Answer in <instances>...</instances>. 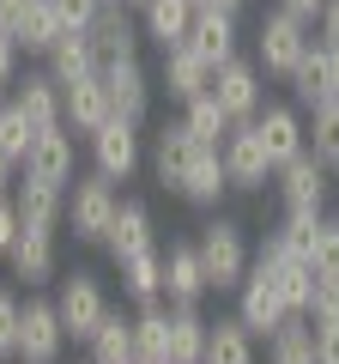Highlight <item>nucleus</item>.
<instances>
[{"label":"nucleus","mask_w":339,"mask_h":364,"mask_svg":"<svg viewBox=\"0 0 339 364\" xmlns=\"http://www.w3.org/2000/svg\"><path fill=\"white\" fill-rule=\"evenodd\" d=\"M61 116H67V128L73 134H85L91 140L97 128H104L116 109H109V91H104V79H79V85H61Z\"/></svg>","instance_id":"19"},{"label":"nucleus","mask_w":339,"mask_h":364,"mask_svg":"<svg viewBox=\"0 0 339 364\" xmlns=\"http://www.w3.org/2000/svg\"><path fill=\"white\" fill-rule=\"evenodd\" d=\"M182 128L194 134V146H212V152H218V146L230 140V128H236V122L218 109V97H212V91H200L194 104H182Z\"/></svg>","instance_id":"33"},{"label":"nucleus","mask_w":339,"mask_h":364,"mask_svg":"<svg viewBox=\"0 0 339 364\" xmlns=\"http://www.w3.org/2000/svg\"><path fill=\"white\" fill-rule=\"evenodd\" d=\"M18 316H25V304H18L13 291L0 286V364L18 358Z\"/></svg>","instance_id":"40"},{"label":"nucleus","mask_w":339,"mask_h":364,"mask_svg":"<svg viewBox=\"0 0 339 364\" xmlns=\"http://www.w3.org/2000/svg\"><path fill=\"white\" fill-rule=\"evenodd\" d=\"M104 249H109L116 261L140 255V249H157V231H152V207H145V200H121V207H116V225L104 231Z\"/></svg>","instance_id":"20"},{"label":"nucleus","mask_w":339,"mask_h":364,"mask_svg":"<svg viewBox=\"0 0 339 364\" xmlns=\"http://www.w3.org/2000/svg\"><path fill=\"white\" fill-rule=\"evenodd\" d=\"M55 316H61L67 340H91L97 322L109 316V298H104V279H97L91 267H73L61 279V291H55Z\"/></svg>","instance_id":"4"},{"label":"nucleus","mask_w":339,"mask_h":364,"mask_svg":"<svg viewBox=\"0 0 339 364\" xmlns=\"http://www.w3.org/2000/svg\"><path fill=\"white\" fill-rule=\"evenodd\" d=\"M236 322H243L255 340H273L279 328L291 322L285 298H279V279L267 267H248L243 273V286H236Z\"/></svg>","instance_id":"5"},{"label":"nucleus","mask_w":339,"mask_h":364,"mask_svg":"<svg viewBox=\"0 0 339 364\" xmlns=\"http://www.w3.org/2000/svg\"><path fill=\"white\" fill-rule=\"evenodd\" d=\"M85 37H91V49H97V61H140V13H128V6H116V0H109L104 13L91 18V25H85Z\"/></svg>","instance_id":"11"},{"label":"nucleus","mask_w":339,"mask_h":364,"mask_svg":"<svg viewBox=\"0 0 339 364\" xmlns=\"http://www.w3.org/2000/svg\"><path fill=\"white\" fill-rule=\"evenodd\" d=\"M67 352V328L55 316V298H25L18 316V358L13 364H61Z\"/></svg>","instance_id":"6"},{"label":"nucleus","mask_w":339,"mask_h":364,"mask_svg":"<svg viewBox=\"0 0 339 364\" xmlns=\"http://www.w3.org/2000/svg\"><path fill=\"white\" fill-rule=\"evenodd\" d=\"M194 249H200V267H206V291H236V286H243V273L255 267L248 237H243V225H236V219L200 225Z\"/></svg>","instance_id":"1"},{"label":"nucleus","mask_w":339,"mask_h":364,"mask_svg":"<svg viewBox=\"0 0 339 364\" xmlns=\"http://www.w3.org/2000/svg\"><path fill=\"white\" fill-rule=\"evenodd\" d=\"M309 25L303 18H291L285 6H273V13H261V31H255V67H261L267 79H291V67L309 55Z\"/></svg>","instance_id":"2"},{"label":"nucleus","mask_w":339,"mask_h":364,"mask_svg":"<svg viewBox=\"0 0 339 364\" xmlns=\"http://www.w3.org/2000/svg\"><path fill=\"white\" fill-rule=\"evenodd\" d=\"M116 207H121L116 182L91 170V176H73V182H67V219L61 225H73L79 243H104V231L116 225Z\"/></svg>","instance_id":"3"},{"label":"nucleus","mask_w":339,"mask_h":364,"mask_svg":"<svg viewBox=\"0 0 339 364\" xmlns=\"http://www.w3.org/2000/svg\"><path fill=\"white\" fill-rule=\"evenodd\" d=\"M315 25H321V43H339V0H327Z\"/></svg>","instance_id":"48"},{"label":"nucleus","mask_w":339,"mask_h":364,"mask_svg":"<svg viewBox=\"0 0 339 364\" xmlns=\"http://www.w3.org/2000/svg\"><path fill=\"white\" fill-rule=\"evenodd\" d=\"M279 6H285L291 18H303V25H315V18H321V6H327V0H279Z\"/></svg>","instance_id":"47"},{"label":"nucleus","mask_w":339,"mask_h":364,"mask_svg":"<svg viewBox=\"0 0 339 364\" xmlns=\"http://www.w3.org/2000/svg\"><path fill=\"white\" fill-rule=\"evenodd\" d=\"M61 37H67V25H61V13H55V0H30L25 25H18V49L25 55H49Z\"/></svg>","instance_id":"34"},{"label":"nucleus","mask_w":339,"mask_h":364,"mask_svg":"<svg viewBox=\"0 0 339 364\" xmlns=\"http://www.w3.org/2000/svg\"><path fill=\"white\" fill-rule=\"evenodd\" d=\"M194 6H200V0H194Z\"/></svg>","instance_id":"53"},{"label":"nucleus","mask_w":339,"mask_h":364,"mask_svg":"<svg viewBox=\"0 0 339 364\" xmlns=\"http://www.w3.org/2000/svg\"><path fill=\"white\" fill-rule=\"evenodd\" d=\"M85 364H140L133 358V316L109 310L104 322H97V334L85 340Z\"/></svg>","instance_id":"27"},{"label":"nucleus","mask_w":339,"mask_h":364,"mask_svg":"<svg viewBox=\"0 0 339 364\" xmlns=\"http://www.w3.org/2000/svg\"><path fill=\"white\" fill-rule=\"evenodd\" d=\"M194 0H145L140 6V31L157 43V49H176V43H188V25H194Z\"/></svg>","instance_id":"25"},{"label":"nucleus","mask_w":339,"mask_h":364,"mask_svg":"<svg viewBox=\"0 0 339 364\" xmlns=\"http://www.w3.org/2000/svg\"><path fill=\"white\" fill-rule=\"evenodd\" d=\"M43 61H49V79H55V85H79V79H97V73H104V61H97V49H91L85 31H67Z\"/></svg>","instance_id":"24"},{"label":"nucleus","mask_w":339,"mask_h":364,"mask_svg":"<svg viewBox=\"0 0 339 364\" xmlns=\"http://www.w3.org/2000/svg\"><path fill=\"white\" fill-rule=\"evenodd\" d=\"M255 134H261L267 164H273V170H285L291 158L309 152V128H303V109H297V104H261V116H255Z\"/></svg>","instance_id":"9"},{"label":"nucleus","mask_w":339,"mask_h":364,"mask_svg":"<svg viewBox=\"0 0 339 364\" xmlns=\"http://www.w3.org/2000/svg\"><path fill=\"white\" fill-rule=\"evenodd\" d=\"M13 109L18 116L30 122V134H49V128H61V85H55L49 79V67H43V73H25V79H13Z\"/></svg>","instance_id":"16"},{"label":"nucleus","mask_w":339,"mask_h":364,"mask_svg":"<svg viewBox=\"0 0 339 364\" xmlns=\"http://www.w3.org/2000/svg\"><path fill=\"white\" fill-rule=\"evenodd\" d=\"M18 55H25V49L0 31V85H13V79H18Z\"/></svg>","instance_id":"45"},{"label":"nucleus","mask_w":339,"mask_h":364,"mask_svg":"<svg viewBox=\"0 0 339 364\" xmlns=\"http://www.w3.org/2000/svg\"><path fill=\"white\" fill-rule=\"evenodd\" d=\"M6 267H13V279H25V286H49L55 267H61V255H55V231H30V225H18L13 249H6Z\"/></svg>","instance_id":"14"},{"label":"nucleus","mask_w":339,"mask_h":364,"mask_svg":"<svg viewBox=\"0 0 339 364\" xmlns=\"http://www.w3.org/2000/svg\"><path fill=\"white\" fill-rule=\"evenodd\" d=\"M303 128H309V158L327 170V176H339V97H327L321 109H309Z\"/></svg>","instance_id":"31"},{"label":"nucleus","mask_w":339,"mask_h":364,"mask_svg":"<svg viewBox=\"0 0 339 364\" xmlns=\"http://www.w3.org/2000/svg\"><path fill=\"white\" fill-rule=\"evenodd\" d=\"M224 188H230V176H224V158L212 152V146H200V158L188 164V176H182V188H176V195L194 200V207H218Z\"/></svg>","instance_id":"29"},{"label":"nucleus","mask_w":339,"mask_h":364,"mask_svg":"<svg viewBox=\"0 0 339 364\" xmlns=\"http://www.w3.org/2000/svg\"><path fill=\"white\" fill-rule=\"evenodd\" d=\"M309 267H315V279H339V219L333 213H321V225H315Z\"/></svg>","instance_id":"37"},{"label":"nucleus","mask_w":339,"mask_h":364,"mask_svg":"<svg viewBox=\"0 0 339 364\" xmlns=\"http://www.w3.org/2000/svg\"><path fill=\"white\" fill-rule=\"evenodd\" d=\"M206 316L200 304H170V364H200L206 358Z\"/></svg>","instance_id":"26"},{"label":"nucleus","mask_w":339,"mask_h":364,"mask_svg":"<svg viewBox=\"0 0 339 364\" xmlns=\"http://www.w3.org/2000/svg\"><path fill=\"white\" fill-rule=\"evenodd\" d=\"M13 170H18V164H13V158H6V152H0V188L13 182Z\"/></svg>","instance_id":"51"},{"label":"nucleus","mask_w":339,"mask_h":364,"mask_svg":"<svg viewBox=\"0 0 339 364\" xmlns=\"http://www.w3.org/2000/svg\"><path fill=\"white\" fill-rule=\"evenodd\" d=\"M261 67L255 61H243V55H236V61H224L218 73H212V97H218V109L230 122H255L261 116V104H267V85H261Z\"/></svg>","instance_id":"7"},{"label":"nucleus","mask_w":339,"mask_h":364,"mask_svg":"<svg viewBox=\"0 0 339 364\" xmlns=\"http://www.w3.org/2000/svg\"><path fill=\"white\" fill-rule=\"evenodd\" d=\"M194 158H200V146H194V134H188L182 122H164V128L152 134V176H157V188H170V195H176Z\"/></svg>","instance_id":"13"},{"label":"nucleus","mask_w":339,"mask_h":364,"mask_svg":"<svg viewBox=\"0 0 339 364\" xmlns=\"http://www.w3.org/2000/svg\"><path fill=\"white\" fill-rule=\"evenodd\" d=\"M273 188H279V200H285V213H321V200H327V170L303 152V158H291L285 170H273Z\"/></svg>","instance_id":"15"},{"label":"nucleus","mask_w":339,"mask_h":364,"mask_svg":"<svg viewBox=\"0 0 339 364\" xmlns=\"http://www.w3.org/2000/svg\"><path fill=\"white\" fill-rule=\"evenodd\" d=\"M218 158H224V176H230V188H267L273 182V164H267V146H261V134H255V122H236L230 128V140L218 146Z\"/></svg>","instance_id":"10"},{"label":"nucleus","mask_w":339,"mask_h":364,"mask_svg":"<svg viewBox=\"0 0 339 364\" xmlns=\"http://www.w3.org/2000/svg\"><path fill=\"white\" fill-rule=\"evenodd\" d=\"M104 6H109V0H55V13H61L67 31H85L97 13H104Z\"/></svg>","instance_id":"42"},{"label":"nucleus","mask_w":339,"mask_h":364,"mask_svg":"<svg viewBox=\"0 0 339 364\" xmlns=\"http://www.w3.org/2000/svg\"><path fill=\"white\" fill-rule=\"evenodd\" d=\"M133 358L140 364H170V310L145 304L133 316Z\"/></svg>","instance_id":"35"},{"label":"nucleus","mask_w":339,"mask_h":364,"mask_svg":"<svg viewBox=\"0 0 339 364\" xmlns=\"http://www.w3.org/2000/svg\"><path fill=\"white\" fill-rule=\"evenodd\" d=\"M116 6H133V13H140V6H145V0H116Z\"/></svg>","instance_id":"52"},{"label":"nucleus","mask_w":339,"mask_h":364,"mask_svg":"<svg viewBox=\"0 0 339 364\" xmlns=\"http://www.w3.org/2000/svg\"><path fill=\"white\" fill-rule=\"evenodd\" d=\"M188 49L200 55V67H206V73H218L224 61H236V18L206 13V6H200L194 25H188Z\"/></svg>","instance_id":"18"},{"label":"nucleus","mask_w":339,"mask_h":364,"mask_svg":"<svg viewBox=\"0 0 339 364\" xmlns=\"http://www.w3.org/2000/svg\"><path fill=\"white\" fill-rule=\"evenodd\" d=\"M321 55H327V91L339 97V43H321Z\"/></svg>","instance_id":"49"},{"label":"nucleus","mask_w":339,"mask_h":364,"mask_svg":"<svg viewBox=\"0 0 339 364\" xmlns=\"http://www.w3.org/2000/svg\"><path fill=\"white\" fill-rule=\"evenodd\" d=\"M13 237H18V207H13V195H0V255L13 249Z\"/></svg>","instance_id":"44"},{"label":"nucleus","mask_w":339,"mask_h":364,"mask_svg":"<svg viewBox=\"0 0 339 364\" xmlns=\"http://www.w3.org/2000/svg\"><path fill=\"white\" fill-rule=\"evenodd\" d=\"M267 364H315V322L291 316L273 340H267Z\"/></svg>","instance_id":"36"},{"label":"nucleus","mask_w":339,"mask_h":364,"mask_svg":"<svg viewBox=\"0 0 339 364\" xmlns=\"http://www.w3.org/2000/svg\"><path fill=\"white\" fill-rule=\"evenodd\" d=\"M116 267H121V291H128L140 310L164 298V249H140V255L116 261Z\"/></svg>","instance_id":"28"},{"label":"nucleus","mask_w":339,"mask_h":364,"mask_svg":"<svg viewBox=\"0 0 339 364\" xmlns=\"http://www.w3.org/2000/svg\"><path fill=\"white\" fill-rule=\"evenodd\" d=\"M25 176H37V182H55V188H67V182H73V128H67V122L30 140Z\"/></svg>","instance_id":"17"},{"label":"nucleus","mask_w":339,"mask_h":364,"mask_svg":"<svg viewBox=\"0 0 339 364\" xmlns=\"http://www.w3.org/2000/svg\"><path fill=\"white\" fill-rule=\"evenodd\" d=\"M157 85H164L176 104H194L200 91H212V73L200 67V55L188 49V43H176V49H164V61H157Z\"/></svg>","instance_id":"21"},{"label":"nucleus","mask_w":339,"mask_h":364,"mask_svg":"<svg viewBox=\"0 0 339 364\" xmlns=\"http://www.w3.org/2000/svg\"><path fill=\"white\" fill-rule=\"evenodd\" d=\"M327 97H333V91H327V55H321V43H309V55L291 67V104L309 116V109H321Z\"/></svg>","instance_id":"32"},{"label":"nucleus","mask_w":339,"mask_h":364,"mask_svg":"<svg viewBox=\"0 0 339 364\" xmlns=\"http://www.w3.org/2000/svg\"><path fill=\"white\" fill-rule=\"evenodd\" d=\"M200 6H206V13H224V18H236L248 6V0H200Z\"/></svg>","instance_id":"50"},{"label":"nucleus","mask_w":339,"mask_h":364,"mask_svg":"<svg viewBox=\"0 0 339 364\" xmlns=\"http://www.w3.org/2000/svg\"><path fill=\"white\" fill-rule=\"evenodd\" d=\"M315 225H321V213H285V219H279V243L291 249V255H303L309 261V243H315Z\"/></svg>","instance_id":"39"},{"label":"nucleus","mask_w":339,"mask_h":364,"mask_svg":"<svg viewBox=\"0 0 339 364\" xmlns=\"http://www.w3.org/2000/svg\"><path fill=\"white\" fill-rule=\"evenodd\" d=\"M13 207H18V225H30V231H55V225L67 219V188L25 176V182L13 188Z\"/></svg>","instance_id":"23"},{"label":"nucleus","mask_w":339,"mask_h":364,"mask_svg":"<svg viewBox=\"0 0 339 364\" xmlns=\"http://www.w3.org/2000/svg\"><path fill=\"white\" fill-rule=\"evenodd\" d=\"M25 6L30 0H0V31H6L13 43H18V25H25Z\"/></svg>","instance_id":"46"},{"label":"nucleus","mask_w":339,"mask_h":364,"mask_svg":"<svg viewBox=\"0 0 339 364\" xmlns=\"http://www.w3.org/2000/svg\"><path fill=\"white\" fill-rule=\"evenodd\" d=\"M140 164H145L140 128H133V122H121V116H109L104 128L91 134V170H97V176H109V182H128Z\"/></svg>","instance_id":"8"},{"label":"nucleus","mask_w":339,"mask_h":364,"mask_svg":"<svg viewBox=\"0 0 339 364\" xmlns=\"http://www.w3.org/2000/svg\"><path fill=\"white\" fill-rule=\"evenodd\" d=\"M200 364H255V334H248L236 316H218L206 328V358Z\"/></svg>","instance_id":"30"},{"label":"nucleus","mask_w":339,"mask_h":364,"mask_svg":"<svg viewBox=\"0 0 339 364\" xmlns=\"http://www.w3.org/2000/svg\"><path fill=\"white\" fill-rule=\"evenodd\" d=\"M309 322H315V328H333V322H339V279H315Z\"/></svg>","instance_id":"41"},{"label":"nucleus","mask_w":339,"mask_h":364,"mask_svg":"<svg viewBox=\"0 0 339 364\" xmlns=\"http://www.w3.org/2000/svg\"><path fill=\"white\" fill-rule=\"evenodd\" d=\"M30 140H37V134H30V122L18 116L13 104H0V152L13 158V164H25V158H30Z\"/></svg>","instance_id":"38"},{"label":"nucleus","mask_w":339,"mask_h":364,"mask_svg":"<svg viewBox=\"0 0 339 364\" xmlns=\"http://www.w3.org/2000/svg\"><path fill=\"white\" fill-rule=\"evenodd\" d=\"M164 298L170 304H200L206 298V267H200L194 243H170L164 249Z\"/></svg>","instance_id":"22"},{"label":"nucleus","mask_w":339,"mask_h":364,"mask_svg":"<svg viewBox=\"0 0 339 364\" xmlns=\"http://www.w3.org/2000/svg\"><path fill=\"white\" fill-rule=\"evenodd\" d=\"M315 364H339V322L315 328Z\"/></svg>","instance_id":"43"},{"label":"nucleus","mask_w":339,"mask_h":364,"mask_svg":"<svg viewBox=\"0 0 339 364\" xmlns=\"http://www.w3.org/2000/svg\"><path fill=\"white\" fill-rule=\"evenodd\" d=\"M97 79H104V91H109V109H116L121 122L140 128L145 109H152V73H145L140 61H109Z\"/></svg>","instance_id":"12"}]
</instances>
